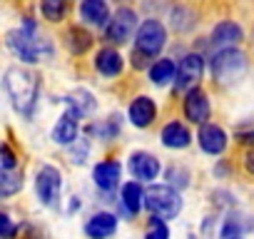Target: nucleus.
<instances>
[{
  "label": "nucleus",
  "instance_id": "obj_25",
  "mask_svg": "<svg viewBox=\"0 0 254 239\" xmlns=\"http://www.w3.org/2000/svg\"><path fill=\"white\" fill-rule=\"evenodd\" d=\"M40 10H43L45 20H50V23H60V20L65 18L67 5H65V0H43V3H40Z\"/></svg>",
  "mask_w": 254,
  "mask_h": 239
},
{
  "label": "nucleus",
  "instance_id": "obj_7",
  "mask_svg": "<svg viewBox=\"0 0 254 239\" xmlns=\"http://www.w3.org/2000/svg\"><path fill=\"white\" fill-rule=\"evenodd\" d=\"M35 192H38V197H40V202L45 207H55L58 199H60V192H63V175H60V170H55L50 165L40 167V172L35 177Z\"/></svg>",
  "mask_w": 254,
  "mask_h": 239
},
{
  "label": "nucleus",
  "instance_id": "obj_31",
  "mask_svg": "<svg viewBox=\"0 0 254 239\" xmlns=\"http://www.w3.org/2000/svg\"><path fill=\"white\" fill-rule=\"evenodd\" d=\"M239 142H254V130H237Z\"/></svg>",
  "mask_w": 254,
  "mask_h": 239
},
{
  "label": "nucleus",
  "instance_id": "obj_24",
  "mask_svg": "<svg viewBox=\"0 0 254 239\" xmlns=\"http://www.w3.org/2000/svg\"><path fill=\"white\" fill-rule=\"evenodd\" d=\"M23 187V172L20 170H3L0 172V197H10Z\"/></svg>",
  "mask_w": 254,
  "mask_h": 239
},
{
  "label": "nucleus",
  "instance_id": "obj_4",
  "mask_svg": "<svg viewBox=\"0 0 254 239\" xmlns=\"http://www.w3.org/2000/svg\"><path fill=\"white\" fill-rule=\"evenodd\" d=\"M244 70H247V58L237 48H222L212 58V75L222 85H229V82L239 80L244 75Z\"/></svg>",
  "mask_w": 254,
  "mask_h": 239
},
{
  "label": "nucleus",
  "instance_id": "obj_1",
  "mask_svg": "<svg viewBox=\"0 0 254 239\" xmlns=\"http://www.w3.org/2000/svg\"><path fill=\"white\" fill-rule=\"evenodd\" d=\"M5 92L13 102V107L30 117L35 105H38V95H40V80L33 70L25 67H8L5 70Z\"/></svg>",
  "mask_w": 254,
  "mask_h": 239
},
{
  "label": "nucleus",
  "instance_id": "obj_12",
  "mask_svg": "<svg viewBox=\"0 0 254 239\" xmlns=\"http://www.w3.org/2000/svg\"><path fill=\"white\" fill-rule=\"evenodd\" d=\"M199 147L207 152V155H222L224 147H227V132L219 127V125H202L199 130Z\"/></svg>",
  "mask_w": 254,
  "mask_h": 239
},
{
  "label": "nucleus",
  "instance_id": "obj_8",
  "mask_svg": "<svg viewBox=\"0 0 254 239\" xmlns=\"http://www.w3.org/2000/svg\"><path fill=\"white\" fill-rule=\"evenodd\" d=\"M202 72H204V60H202V55H197V53L185 55V58L180 60L177 77H175L177 90H190V87H194V85L202 80Z\"/></svg>",
  "mask_w": 254,
  "mask_h": 239
},
{
  "label": "nucleus",
  "instance_id": "obj_11",
  "mask_svg": "<svg viewBox=\"0 0 254 239\" xmlns=\"http://www.w3.org/2000/svg\"><path fill=\"white\" fill-rule=\"evenodd\" d=\"M242 38H244V30H242L237 23L222 20L219 25H214V30H212V35H209V43H212L217 50H222V48H234Z\"/></svg>",
  "mask_w": 254,
  "mask_h": 239
},
{
  "label": "nucleus",
  "instance_id": "obj_5",
  "mask_svg": "<svg viewBox=\"0 0 254 239\" xmlns=\"http://www.w3.org/2000/svg\"><path fill=\"white\" fill-rule=\"evenodd\" d=\"M165 43H167V30L155 18L145 20L137 28V33H135V50H140V53H145L150 58H157L160 50L165 48Z\"/></svg>",
  "mask_w": 254,
  "mask_h": 239
},
{
  "label": "nucleus",
  "instance_id": "obj_23",
  "mask_svg": "<svg viewBox=\"0 0 254 239\" xmlns=\"http://www.w3.org/2000/svg\"><path fill=\"white\" fill-rule=\"evenodd\" d=\"M65 102H67V107L75 110L80 117H85V115H90V112L95 110V97H92L87 90H72V92L65 97Z\"/></svg>",
  "mask_w": 254,
  "mask_h": 239
},
{
  "label": "nucleus",
  "instance_id": "obj_28",
  "mask_svg": "<svg viewBox=\"0 0 254 239\" xmlns=\"http://www.w3.org/2000/svg\"><path fill=\"white\" fill-rule=\"evenodd\" d=\"M239 219H242L239 214H229V217L224 219V227H222L219 234H222V237H239V234L244 232V227L239 224Z\"/></svg>",
  "mask_w": 254,
  "mask_h": 239
},
{
  "label": "nucleus",
  "instance_id": "obj_3",
  "mask_svg": "<svg viewBox=\"0 0 254 239\" xmlns=\"http://www.w3.org/2000/svg\"><path fill=\"white\" fill-rule=\"evenodd\" d=\"M145 207L152 214L162 217V219H172V217L180 214L182 199H180V192L175 187H170V184H152L145 192Z\"/></svg>",
  "mask_w": 254,
  "mask_h": 239
},
{
  "label": "nucleus",
  "instance_id": "obj_15",
  "mask_svg": "<svg viewBox=\"0 0 254 239\" xmlns=\"http://www.w3.org/2000/svg\"><path fill=\"white\" fill-rule=\"evenodd\" d=\"M130 172L135 179H155L160 175V162L150 152H135L130 157Z\"/></svg>",
  "mask_w": 254,
  "mask_h": 239
},
{
  "label": "nucleus",
  "instance_id": "obj_6",
  "mask_svg": "<svg viewBox=\"0 0 254 239\" xmlns=\"http://www.w3.org/2000/svg\"><path fill=\"white\" fill-rule=\"evenodd\" d=\"M135 28H137V15H135V10H132V8H120V10L110 18V23H107V28H105V38H107L112 45H125L127 40L132 38Z\"/></svg>",
  "mask_w": 254,
  "mask_h": 239
},
{
  "label": "nucleus",
  "instance_id": "obj_13",
  "mask_svg": "<svg viewBox=\"0 0 254 239\" xmlns=\"http://www.w3.org/2000/svg\"><path fill=\"white\" fill-rule=\"evenodd\" d=\"M92 177H95V184H97L100 189L110 192V189H115V187L120 184L122 167H120V162H115V160H105V162L95 165V170H92Z\"/></svg>",
  "mask_w": 254,
  "mask_h": 239
},
{
  "label": "nucleus",
  "instance_id": "obj_10",
  "mask_svg": "<svg viewBox=\"0 0 254 239\" xmlns=\"http://www.w3.org/2000/svg\"><path fill=\"white\" fill-rule=\"evenodd\" d=\"M127 115H130V122H132L135 127H150V125L155 122V117H157V105H155L152 97L140 95V97L130 105Z\"/></svg>",
  "mask_w": 254,
  "mask_h": 239
},
{
  "label": "nucleus",
  "instance_id": "obj_14",
  "mask_svg": "<svg viewBox=\"0 0 254 239\" xmlns=\"http://www.w3.org/2000/svg\"><path fill=\"white\" fill-rule=\"evenodd\" d=\"M77 112L75 110H67L65 115H60V120L53 127V140L58 145H72L77 140Z\"/></svg>",
  "mask_w": 254,
  "mask_h": 239
},
{
  "label": "nucleus",
  "instance_id": "obj_2",
  "mask_svg": "<svg viewBox=\"0 0 254 239\" xmlns=\"http://www.w3.org/2000/svg\"><path fill=\"white\" fill-rule=\"evenodd\" d=\"M8 48L23 62H40V60H48L53 55L50 40H45V38H40L35 33V23L33 20H28L25 28H18V30L8 33Z\"/></svg>",
  "mask_w": 254,
  "mask_h": 239
},
{
  "label": "nucleus",
  "instance_id": "obj_20",
  "mask_svg": "<svg viewBox=\"0 0 254 239\" xmlns=\"http://www.w3.org/2000/svg\"><path fill=\"white\" fill-rule=\"evenodd\" d=\"M145 192L147 189H142L140 182L122 184V204H125V209L130 212V214H135V212H140L145 207Z\"/></svg>",
  "mask_w": 254,
  "mask_h": 239
},
{
  "label": "nucleus",
  "instance_id": "obj_27",
  "mask_svg": "<svg viewBox=\"0 0 254 239\" xmlns=\"http://www.w3.org/2000/svg\"><path fill=\"white\" fill-rule=\"evenodd\" d=\"M117 130H120L117 117H110V120H105V122H100V125H92V127H90V132H92V135H100L102 140L115 137V135H117Z\"/></svg>",
  "mask_w": 254,
  "mask_h": 239
},
{
  "label": "nucleus",
  "instance_id": "obj_30",
  "mask_svg": "<svg viewBox=\"0 0 254 239\" xmlns=\"http://www.w3.org/2000/svg\"><path fill=\"white\" fill-rule=\"evenodd\" d=\"M0 234H3V237H13L15 234V227H13V222H10V217L5 212L0 214Z\"/></svg>",
  "mask_w": 254,
  "mask_h": 239
},
{
  "label": "nucleus",
  "instance_id": "obj_9",
  "mask_svg": "<svg viewBox=\"0 0 254 239\" xmlns=\"http://www.w3.org/2000/svg\"><path fill=\"white\" fill-rule=\"evenodd\" d=\"M185 117L194 125H204L209 120V100L202 87H190L185 95Z\"/></svg>",
  "mask_w": 254,
  "mask_h": 239
},
{
  "label": "nucleus",
  "instance_id": "obj_18",
  "mask_svg": "<svg viewBox=\"0 0 254 239\" xmlns=\"http://www.w3.org/2000/svg\"><path fill=\"white\" fill-rule=\"evenodd\" d=\"M95 70L105 77H115L122 72V55L112 48H102L97 55H95Z\"/></svg>",
  "mask_w": 254,
  "mask_h": 239
},
{
  "label": "nucleus",
  "instance_id": "obj_19",
  "mask_svg": "<svg viewBox=\"0 0 254 239\" xmlns=\"http://www.w3.org/2000/svg\"><path fill=\"white\" fill-rule=\"evenodd\" d=\"M190 142H192V135H190V130L185 125H180V122L165 125V130H162V145L165 147H170V150H185Z\"/></svg>",
  "mask_w": 254,
  "mask_h": 239
},
{
  "label": "nucleus",
  "instance_id": "obj_29",
  "mask_svg": "<svg viewBox=\"0 0 254 239\" xmlns=\"http://www.w3.org/2000/svg\"><path fill=\"white\" fill-rule=\"evenodd\" d=\"M0 160H3V170H13V167H15V155H13L10 145L0 147Z\"/></svg>",
  "mask_w": 254,
  "mask_h": 239
},
{
  "label": "nucleus",
  "instance_id": "obj_32",
  "mask_svg": "<svg viewBox=\"0 0 254 239\" xmlns=\"http://www.w3.org/2000/svg\"><path fill=\"white\" fill-rule=\"evenodd\" d=\"M244 167H247L249 175H254V150L247 152V157H244Z\"/></svg>",
  "mask_w": 254,
  "mask_h": 239
},
{
  "label": "nucleus",
  "instance_id": "obj_17",
  "mask_svg": "<svg viewBox=\"0 0 254 239\" xmlns=\"http://www.w3.org/2000/svg\"><path fill=\"white\" fill-rule=\"evenodd\" d=\"M80 15L85 23L97 25V28H107V23H110V8L105 0H82Z\"/></svg>",
  "mask_w": 254,
  "mask_h": 239
},
{
  "label": "nucleus",
  "instance_id": "obj_21",
  "mask_svg": "<svg viewBox=\"0 0 254 239\" xmlns=\"http://www.w3.org/2000/svg\"><path fill=\"white\" fill-rule=\"evenodd\" d=\"M175 77H177V65H175L172 60H167V58L157 60V62L150 67V80H152V85H157V87H165V85L175 82Z\"/></svg>",
  "mask_w": 254,
  "mask_h": 239
},
{
  "label": "nucleus",
  "instance_id": "obj_22",
  "mask_svg": "<svg viewBox=\"0 0 254 239\" xmlns=\"http://www.w3.org/2000/svg\"><path fill=\"white\" fill-rule=\"evenodd\" d=\"M65 45H67V50L72 53V55H82V53H87L90 50V45H92V35L87 33V30H82V28H70L67 30V35H65Z\"/></svg>",
  "mask_w": 254,
  "mask_h": 239
},
{
  "label": "nucleus",
  "instance_id": "obj_26",
  "mask_svg": "<svg viewBox=\"0 0 254 239\" xmlns=\"http://www.w3.org/2000/svg\"><path fill=\"white\" fill-rule=\"evenodd\" d=\"M145 234H147V239H167V237H170V229H167V224H165L162 217L152 214V219H150Z\"/></svg>",
  "mask_w": 254,
  "mask_h": 239
},
{
  "label": "nucleus",
  "instance_id": "obj_16",
  "mask_svg": "<svg viewBox=\"0 0 254 239\" xmlns=\"http://www.w3.org/2000/svg\"><path fill=\"white\" fill-rule=\"evenodd\" d=\"M115 229H117V219H115V214H110V212H97V214H92V217L87 219V224H85V234L92 237V239L110 237V234H115Z\"/></svg>",
  "mask_w": 254,
  "mask_h": 239
}]
</instances>
